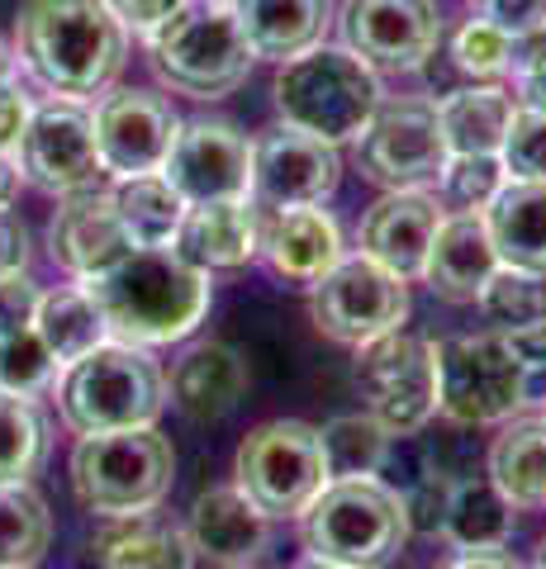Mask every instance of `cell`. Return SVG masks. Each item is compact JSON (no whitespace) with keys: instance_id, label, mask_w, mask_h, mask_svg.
<instances>
[{"instance_id":"1","label":"cell","mask_w":546,"mask_h":569,"mask_svg":"<svg viewBox=\"0 0 546 569\" xmlns=\"http://www.w3.org/2000/svg\"><path fill=\"white\" fill-rule=\"evenodd\" d=\"M81 290L115 342L143 351L190 337L209 309V276L186 266L171 247H133L110 271L81 280Z\"/></svg>"},{"instance_id":"2","label":"cell","mask_w":546,"mask_h":569,"mask_svg":"<svg viewBox=\"0 0 546 569\" xmlns=\"http://www.w3.org/2000/svg\"><path fill=\"white\" fill-rule=\"evenodd\" d=\"M14 33V58L62 100L100 96L129 58V29L105 0H24Z\"/></svg>"},{"instance_id":"3","label":"cell","mask_w":546,"mask_h":569,"mask_svg":"<svg viewBox=\"0 0 546 569\" xmlns=\"http://www.w3.org/2000/svg\"><path fill=\"white\" fill-rule=\"evenodd\" d=\"M167 408V376L143 347L105 342L67 366L58 385V413L77 437L152 427Z\"/></svg>"},{"instance_id":"4","label":"cell","mask_w":546,"mask_h":569,"mask_svg":"<svg viewBox=\"0 0 546 569\" xmlns=\"http://www.w3.org/2000/svg\"><path fill=\"white\" fill-rule=\"evenodd\" d=\"M380 104V81L357 52L347 48H309L280 62L276 71V110L286 123L324 142H351L366 133Z\"/></svg>"},{"instance_id":"5","label":"cell","mask_w":546,"mask_h":569,"mask_svg":"<svg viewBox=\"0 0 546 569\" xmlns=\"http://www.w3.org/2000/svg\"><path fill=\"white\" fill-rule=\"evenodd\" d=\"M299 531L309 556L338 560L347 569H380L409 541V518L385 479H328L299 512Z\"/></svg>"},{"instance_id":"6","label":"cell","mask_w":546,"mask_h":569,"mask_svg":"<svg viewBox=\"0 0 546 569\" xmlns=\"http://www.w3.org/2000/svg\"><path fill=\"white\" fill-rule=\"evenodd\" d=\"M152 71L176 96L224 100L252 77V52L234 24L228 0H190V6L148 33Z\"/></svg>"},{"instance_id":"7","label":"cell","mask_w":546,"mask_h":569,"mask_svg":"<svg viewBox=\"0 0 546 569\" xmlns=\"http://www.w3.org/2000/svg\"><path fill=\"white\" fill-rule=\"evenodd\" d=\"M171 475H176V456L157 427L81 437L72 451V489L81 508L100 512V518L152 512L171 493Z\"/></svg>"},{"instance_id":"8","label":"cell","mask_w":546,"mask_h":569,"mask_svg":"<svg viewBox=\"0 0 546 569\" xmlns=\"http://www.w3.org/2000/svg\"><path fill=\"white\" fill-rule=\"evenodd\" d=\"M437 366V408L461 427L508 422L527 408L523 370L508 351L504 332H466L433 342Z\"/></svg>"},{"instance_id":"9","label":"cell","mask_w":546,"mask_h":569,"mask_svg":"<svg viewBox=\"0 0 546 569\" xmlns=\"http://www.w3.org/2000/svg\"><path fill=\"white\" fill-rule=\"evenodd\" d=\"M328 485L319 427L299 418L261 422L238 447V489L267 518H299Z\"/></svg>"},{"instance_id":"10","label":"cell","mask_w":546,"mask_h":569,"mask_svg":"<svg viewBox=\"0 0 546 569\" xmlns=\"http://www.w3.org/2000/svg\"><path fill=\"white\" fill-rule=\"evenodd\" d=\"M351 385L390 437H414L423 422L437 413V366L433 342L409 337L404 328L380 332L357 347L351 361Z\"/></svg>"},{"instance_id":"11","label":"cell","mask_w":546,"mask_h":569,"mask_svg":"<svg viewBox=\"0 0 546 569\" xmlns=\"http://www.w3.org/2000/svg\"><path fill=\"white\" fill-rule=\"evenodd\" d=\"M309 309L319 332H328L332 342L361 347L380 332H395L409 318V280H399L380 261L357 252L314 280Z\"/></svg>"},{"instance_id":"12","label":"cell","mask_w":546,"mask_h":569,"mask_svg":"<svg viewBox=\"0 0 546 569\" xmlns=\"http://www.w3.org/2000/svg\"><path fill=\"white\" fill-rule=\"evenodd\" d=\"M361 142V171L366 181L385 190H423L447 167V138L437 123V104L423 96H404L390 104H376Z\"/></svg>"},{"instance_id":"13","label":"cell","mask_w":546,"mask_h":569,"mask_svg":"<svg viewBox=\"0 0 546 569\" xmlns=\"http://www.w3.org/2000/svg\"><path fill=\"white\" fill-rule=\"evenodd\" d=\"M14 167L39 190L62 194V200L67 194H81V190H100L105 171H100V152H96L86 104L62 100V96L29 104L20 148H14Z\"/></svg>"},{"instance_id":"14","label":"cell","mask_w":546,"mask_h":569,"mask_svg":"<svg viewBox=\"0 0 546 569\" xmlns=\"http://www.w3.org/2000/svg\"><path fill=\"white\" fill-rule=\"evenodd\" d=\"M338 148L314 138L295 123H271L252 142V181L248 200L261 209H295V204H324L338 190Z\"/></svg>"},{"instance_id":"15","label":"cell","mask_w":546,"mask_h":569,"mask_svg":"<svg viewBox=\"0 0 546 569\" xmlns=\"http://www.w3.org/2000/svg\"><path fill=\"white\" fill-rule=\"evenodd\" d=\"M167 186L186 204H219V200H248L252 181V142L224 119L181 123L171 138V152L162 162Z\"/></svg>"},{"instance_id":"16","label":"cell","mask_w":546,"mask_h":569,"mask_svg":"<svg viewBox=\"0 0 546 569\" xmlns=\"http://www.w3.org/2000/svg\"><path fill=\"white\" fill-rule=\"evenodd\" d=\"M338 24L347 52L371 71H418L443 43V14L433 0H347Z\"/></svg>"},{"instance_id":"17","label":"cell","mask_w":546,"mask_h":569,"mask_svg":"<svg viewBox=\"0 0 546 569\" xmlns=\"http://www.w3.org/2000/svg\"><path fill=\"white\" fill-rule=\"evenodd\" d=\"M176 129H181V119H176V110L162 96H152V91H110L91 114L100 171L115 176V181L162 171Z\"/></svg>"},{"instance_id":"18","label":"cell","mask_w":546,"mask_h":569,"mask_svg":"<svg viewBox=\"0 0 546 569\" xmlns=\"http://www.w3.org/2000/svg\"><path fill=\"white\" fill-rule=\"evenodd\" d=\"M48 252L77 280H91L100 271H110L115 261H125L133 252V242L125 233V223H119L110 190L67 194L58 219L48 228Z\"/></svg>"},{"instance_id":"19","label":"cell","mask_w":546,"mask_h":569,"mask_svg":"<svg viewBox=\"0 0 546 569\" xmlns=\"http://www.w3.org/2000/svg\"><path fill=\"white\" fill-rule=\"evenodd\" d=\"M443 204L428 190H390L385 200H376L361 219V257L380 261L385 271H395L399 280H418L423 276V257L428 242L443 223Z\"/></svg>"},{"instance_id":"20","label":"cell","mask_w":546,"mask_h":569,"mask_svg":"<svg viewBox=\"0 0 546 569\" xmlns=\"http://www.w3.org/2000/svg\"><path fill=\"white\" fill-rule=\"evenodd\" d=\"M261 247V219L252 200H219V204H186V219L171 238V252L200 276L238 271Z\"/></svg>"},{"instance_id":"21","label":"cell","mask_w":546,"mask_h":569,"mask_svg":"<svg viewBox=\"0 0 546 569\" xmlns=\"http://www.w3.org/2000/svg\"><path fill=\"white\" fill-rule=\"evenodd\" d=\"M495 271L499 257L489 242L485 213H443L428 257H423V280L433 284V295L451 299V305H475Z\"/></svg>"},{"instance_id":"22","label":"cell","mask_w":546,"mask_h":569,"mask_svg":"<svg viewBox=\"0 0 546 569\" xmlns=\"http://www.w3.org/2000/svg\"><path fill=\"white\" fill-rule=\"evenodd\" d=\"M267 252L271 271L299 280V284H314L324 271L343 261V233H338V219L319 204H295V209H271V219L261 223V247Z\"/></svg>"},{"instance_id":"23","label":"cell","mask_w":546,"mask_h":569,"mask_svg":"<svg viewBox=\"0 0 546 569\" xmlns=\"http://www.w3.org/2000/svg\"><path fill=\"white\" fill-rule=\"evenodd\" d=\"M186 541L190 550L219 560V565H234V569H248L261 550L271 541V518L257 512L242 489H209L196 498L190 508V527H186Z\"/></svg>"},{"instance_id":"24","label":"cell","mask_w":546,"mask_h":569,"mask_svg":"<svg viewBox=\"0 0 546 569\" xmlns=\"http://www.w3.org/2000/svg\"><path fill=\"white\" fill-rule=\"evenodd\" d=\"M86 569H190V541L152 512L105 518L86 541Z\"/></svg>"},{"instance_id":"25","label":"cell","mask_w":546,"mask_h":569,"mask_svg":"<svg viewBox=\"0 0 546 569\" xmlns=\"http://www.w3.org/2000/svg\"><path fill=\"white\" fill-rule=\"evenodd\" d=\"M234 24L252 58L290 62L299 52L319 48L332 20L328 0H228Z\"/></svg>"},{"instance_id":"26","label":"cell","mask_w":546,"mask_h":569,"mask_svg":"<svg viewBox=\"0 0 546 569\" xmlns=\"http://www.w3.org/2000/svg\"><path fill=\"white\" fill-rule=\"evenodd\" d=\"M242 389H248V366L242 356L224 342H200L190 347L181 361L171 366L167 395L190 422H219L238 408Z\"/></svg>"},{"instance_id":"27","label":"cell","mask_w":546,"mask_h":569,"mask_svg":"<svg viewBox=\"0 0 546 569\" xmlns=\"http://www.w3.org/2000/svg\"><path fill=\"white\" fill-rule=\"evenodd\" d=\"M485 228L495 257L508 271L546 280V186L508 181L485 209Z\"/></svg>"},{"instance_id":"28","label":"cell","mask_w":546,"mask_h":569,"mask_svg":"<svg viewBox=\"0 0 546 569\" xmlns=\"http://www.w3.org/2000/svg\"><path fill=\"white\" fill-rule=\"evenodd\" d=\"M514 114V96L504 86H466L437 100V123L451 157H499Z\"/></svg>"},{"instance_id":"29","label":"cell","mask_w":546,"mask_h":569,"mask_svg":"<svg viewBox=\"0 0 546 569\" xmlns=\"http://www.w3.org/2000/svg\"><path fill=\"white\" fill-rule=\"evenodd\" d=\"M489 479L514 508L546 503V418L508 422L489 447Z\"/></svg>"},{"instance_id":"30","label":"cell","mask_w":546,"mask_h":569,"mask_svg":"<svg viewBox=\"0 0 546 569\" xmlns=\"http://www.w3.org/2000/svg\"><path fill=\"white\" fill-rule=\"evenodd\" d=\"M33 332H39V342L48 347V356L58 366H72V361H81L86 351L110 342L105 318H100V309L91 305V295H86L81 284L48 290L39 299V313H33Z\"/></svg>"},{"instance_id":"31","label":"cell","mask_w":546,"mask_h":569,"mask_svg":"<svg viewBox=\"0 0 546 569\" xmlns=\"http://www.w3.org/2000/svg\"><path fill=\"white\" fill-rule=\"evenodd\" d=\"M508 531H514V503L495 489V479H456L443 512V537L456 550H489L504 546Z\"/></svg>"},{"instance_id":"32","label":"cell","mask_w":546,"mask_h":569,"mask_svg":"<svg viewBox=\"0 0 546 569\" xmlns=\"http://www.w3.org/2000/svg\"><path fill=\"white\" fill-rule=\"evenodd\" d=\"M110 200H115V213H119V223H125L133 247H171L176 228L186 219V200L167 186L162 171L115 181Z\"/></svg>"},{"instance_id":"33","label":"cell","mask_w":546,"mask_h":569,"mask_svg":"<svg viewBox=\"0 0 546 569\" xmlns=\"http://www.w3.org/2000/svg\"><path fill=\"white\" fill-rule=\"evenodd\" d=\"M390 432L371 413H347L332 418L319 432L324 470L328 479H380V466L390 456Z\"/></svg>"},{"instance_id":"34","label":"cell","mask_w":546,"mask_h":569,"mask_svg":"<svg viewBox=\"0 0 546 569\" xmlns=\"http://www.w3.org/2000/svg\"><path fill=\"white\" fill-rule=\"evenodd\" d=\"M48 541L52 518L33 485H0V569H39Z\"/></svg>"},{"instance_id":"35","label":"cell","mask_w":546,"mask_h":569,"mask_svg":"<svg viewBox=\"0 0 546 569\" xmlns=\"http://www.w3.org/2000/svg\"><path fill=\"white\" fill-rule=\"evenodd\" d=\"M48 432L33 399L0 389V485H29L43 466Z\"/></svg>"},{"instance_id":"36","label":"cell","mask_w":546,"mask_h":569,"mask_svg":"<svg viewBox=\"0 0 546 569\" xmlns=\"http://www.w3.org/2000/svg\"><path fill=\"white\" fill-rule=\"evenodd\" d=\"M475 305L495 323V332H514V328H527V323H537V318H546V284L527 271L499 266V271L485 280Z\"/></svg>"},{"instance_id":"37","label":"cell","mask_w":546,"mask_h":569,"mask_svg":"<svg viewBox=\"0 0 546 569\" xmlns=\"http://www.w3.org/2000/svg\"><path fill=\"white\" fill-rule=\"evenodd\" d=\"M443 209L451 213H485L489 200L508 186L499 157H447L443 167Z\"/></svg>"},{"instance_id":"38","label":"cell","mask_w":546,"mask_h":569,"mask_svg":"<svg viewBox=\"0 0 546 569\" xmlns=\"http://www.w3.org/2000/svg\"><path fill=\"white\" fill-rule=\"evenodd\" d=\"M52 370H58V361L48 356V347L39 342L33 328L0 337V389H6V395L33 399L52 380Z\"/></svg>"},{"instance_id":"39","label":"cell","mask_w":546,"mask_h":569,"mask_svg":"<svg viewBox=\"0 0 546 569\" xmlns=\"http://www.w3.org/2000/svg\"><path fill=\"white\" fill-rule=\"evenodd\" d=\"M499 162L508 181H527V186H546V114L518 110L514 123L504 133Z\"/></svg>"},{"instance_id":"40","label":"cell","mask_w":546,"mask_h":569,"mask_svg":"<svg viewBox=\"0 0 546 569\" xmlns=\"http://www.w3.org/2000/svg\"><path fill=\"white\" fill-rule=\"evenodd\" d=\"M451 58H456V71H466V77H499V71L514 67V39H504L485 20H470L456 33Z\"/></svg>"},{"instance_id":"41","label":"cell","mask_w":546,"mask_h":569,"mask_svg":"<svg viewBox=\"0 0 546 569\" xmlns=\"http://www.w3.org/2000/svg\"><path fill=\"white\" fill-rule=\"evenodd\" d=\"M475 20L499 29L504 39L527 43L546 33V0H475Z\"/></svg>"},{"instance_id":"42","label":"cell","mask_w":546,"mask_h":569,"mask_svg":"<svg viewBox=\"0 0 546 569\" xmlns=\"http://www.w3.org/2000/svg\"><path fill=\"white\" fill-rule=\"evenodd\" d=\"M508 351H514V361L523 370V389H527V403H546V318L527 328H514L504 332Z\"/></svg>"},{"instance_id":"43","label":"cell","mask_w":546,"mask_h":569,"mask_svg":"<svg viewBox=\"0 0 546 569\" xmlns=\"http://www.w3.org/2000/svg\"><path fill=\"white\" fill-rule=\"evenodd\" d=\"M39 299H43V290H39V284H33L24 271L0 276V337L33 328V313H39Z\"/></svg>"},{"instance_id":"44","label":"cell","mask_w":546,"mask_h":569,"mask_svg":"<svg viewBox=\"0 0 546 569\" xmlns=\"http://www.w3.org/2000/svg\"><path fill=\"white\" fill-rule=\"evenodd\" d=\"M190 0H105V10L115 14L125 29L133 33H157L167 20H176Z\"/></svg>"},{"instance_id":"45","label":"cell","mask_w":546,"mask_h":569,"mask_svg":"<svg viewBox=\"0 0 546 569\" xmlns=\"http://www.w3.org/2000/svg\"><path fill=\"white\" fill-rule=\"evenodd\" d=\"M24 119H29V96L14 86H0V152H14L20 148V133H24Z\"/></svg>"},{"instance_id":"46","label":"cell","mask_w":546,"mask_h":569,"mask_svg":"<svg viewBox=\"0 0 546 569\" xmlns=\"http://www.w3.org/2000/svg\"><path fill=\"white\" fill-rule=\"evenodd\" d=\"M24 261H29V233H24V223L14 219L10 209H0V276L24 271Z\"/></svg>"},{"instance_id":"47","label":"cell","mask_w":546,"mask_h":569,"mask_svg":"<svg viewBox=\"0 0 546 569\" xmlns=\"http://www.w3.org/2000/svg\"><path fill=\"white\" fill-rule=\"evenodd\" d=\"M518 100H523V110L546 114V48L523 62V71H518Z\"/></svg>"},{"instance_id":"48","label":"cell","mask_w":546,"mask_h":569,"mask_svg":"<svg viewBox=\"0 0 546 569\" xmlns=\"http://www.w3.org/2000/svg\"><path fill=\"white\" fill-rule=\"evenodd\" d=\"M443 569H523V565L504 546H489V550H456Z\"/></svg>"},{"instance_id":"49","label":"cell","mask_w":546,"mask_h":569,"mask_svg":"<svg viewBox=\"0 0 546 569\" xmlns=\"http://www.w3.org/2000/svg\"><path fill=\"white\" fill-rule=\"evenodd\" d=\"M14 194H20V167L10 152H0V209H10Z\"/></svg>"},{"instance_id":"50","label":"cell","mask_w":546,"mask_h":569,"mask_svg":"<svg viewBox=\"0 0 546 569\" xmlns=\"http://www.w3.org/2000/svg\"><path fill=\"white\" fill-rule=\"evenodd\" d=\"M20 81V58H14L10 43H0V86H14Z\"/></svg>"},{"instance_id":"51","label":"cell","mask_w":546,"mask_h":569,"mask_svg":"<svg viewBox=\"0 0 546 569\" xmlns=\"http://www.w3.org/2000/svg\"><path fill=\"white\" fill-rule=\"evenodd\" d=\"M295 569H347V565H338V560H324V556H305Z\"/></svg>"},{"instance_id":"52","label":"cell","mask_w":546,"mask_h":569,"mask_svg":"<svg viewBox=\"0 0 546 569\" xmlns=\"http://www.w3.org/2000/svg\"><path fill=\"white\" fill-rule=\"evenodd\" d=\"M537 569H546V546H542V556H537Z\"/></svg>"}]
</instances>
